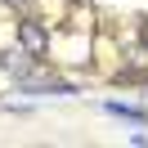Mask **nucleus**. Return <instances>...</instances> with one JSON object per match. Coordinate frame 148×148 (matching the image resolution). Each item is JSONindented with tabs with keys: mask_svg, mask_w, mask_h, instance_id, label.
<instances>
[{
	"mask_svg": "<svg viewBox=\"0 0 148 148\" xmlns=\"http://www.w3.org/2000/svg\"><path fill=\"white\" fill-rule=\"evenodd\" d=\"M18 36H23V49H27L32 58H40V54H45V45H49L45 27H36V23H18Z\"/></svg>",
	"mask_w": 148,
	"mask_h": 148,
	"instance_id": "obj_1",
	"label": "nucleus"
},
{
	"mask_svg": "<svg viewBox=\"0 0 148 148\" xmlns=\"http://www.w3.org/2000/svg\"><path fill=\"white\" fill-rule=\"evenodd\" d=\"M103 112H112V117H130V121H144V108H130V103H103Z\"/></svg>",
	"mask_w": 148,
	"mask_h": 148,
	"instance_id": "obj_2",
	"label": "nucleus"
},
{
	"mask_svg": "<svg viewBox=\"0 0 148 148\" xmlns=\"http://www.w3.org/2000/svg\"><path fill=\"white\" fill-rule=\"evenodd\" d=\"M9 5H27V0H9Z\"/></svg>",
	"mask_w": 148,
	"mask_h": 148,
	"instance_id": "obj_3",
	"label": "nucleus"
}]
</instances>
